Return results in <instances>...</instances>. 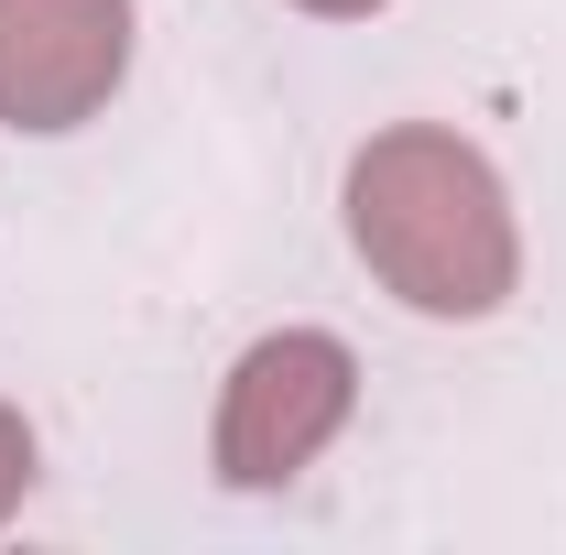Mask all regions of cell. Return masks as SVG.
I'll list each match as a JSON object with an SVG mask.
<instances>
[{"mask_svg": "<svg viewBox=\"0 0 566 555\" xmlns=\"http://www.w3.org/2000/svg\"><path fill=\"white\" fill-rule=\"evenodd\" d=\"M349 240L381 273V294H403L415 316H501L523 283V229L501 197L491 153L436 121L359 142L349 164Z\"/></svg>", "mask_w": 566, "mask_h": 555, "instance_id": "cell-1", "label": "cell"}, {"mask_svg": "<svg viewBox=\"0 0 566 555\" xmlns=\"http://www.w3.org/2000/svg\"><path fill=\"white\" fill-rule=\"evenodd\" d=\"M349 404H359V359L327 327L262 338L229 370V392H218V480L229 490H283L294 469L327 458V436L349 425Z\"/></svg>", "mask_w": 566, "mask_h": 555, "instance_id": "cell-2", "label": "cell"}, {"mask_svg": "<svg viewBox=\"0 0 566 555\" xmlns=\"http://www.w3.org/2000/svg\"><path fill=\"white\" fill-rule=\"evenodd\" d=\"M132 76V0H0V121L76 132Z\"/></svg>", "mask_w": 566, "mask_h": 555, "instance_id": "cell-3", "label": "cell"}, {"mask_svg": "<svg viewBox=\"0 0 566 555\" xmlns=\"http://www.w3.org/2000/svg\"><path fill=\"white\" fill-rule=\"evenodd\" d=\"M22 490H33V425H22L11 404H0V512H11Z\"/></svg>", "mask_w": 566, "mask_h": 555, "instance_id": "cell-4", "label": "cell"}, {"mask_svg": "<svg viewBox=\"0 0 566 555\" xmlns=\"http://www.w3.org/2000/svg\"><path fill=\"white\" fill-rule=\"evenodd\" d=\"M294 11H316V22H359V11H381V0H294Z\"/></svg>", "mask_w": 566, "mask_h": 555, "instance_id": "cell-5", "label": "cell"}]
</instances>
